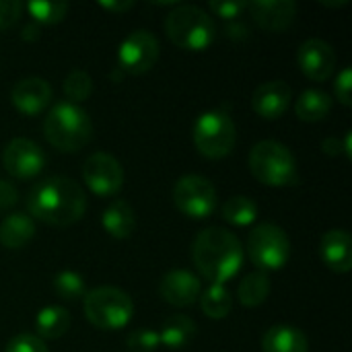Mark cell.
<instances>
[{"label":"cell","instance_id":"cell-1","mask_svg":"<svg viewBox=\"0 0 352 352\" xmlns=\"http://www.w3.org/2000/svg\"><path fill=\"white\" fill-rule=\"evenodd\" d=\"M85 210V190L64 175L45 177L27 194V214L50 227H70L82 219Z\"/></svg>","mask_w":352,"mask_h":352},{"label":"cell","instance_id":"cell-2","mask_svg":"<svg viewBox=\"0 0 352 352\" xmlns=\"http://www.w3.org/2000/svg\"><path fill=\"white\" fill-rule=\"evenodd\" d=\"M192 260L198 274L210 280V285H225L243 266V245L233 231L208 227L194 239Z\"/></svg>","mask_w":352,"mask_h":352},{"label":"cell","instance_id":"cell-3","mask_svg":"<svg viewBox=\"0 0 352 352\" xmlns=\"http://www.w3.org/2000/svg\"><path fill=\"white\" fill-rule=\"evenodd\" d=\"M43 136L60 153H76L93 136L91 116L80 105L60 101L43 120Z\"/></svg>","mask_w":352,"mask_h":352},{"label":"cell","instance_id":"cell-4","mask_svg":"<svg viewBox=\"0 0 352 352\" xmlns=\"http://www.w3.org/2000/svg\"><path fill=\"white\" fill-rule=\"evenodd\" d=\"M169 41L186 52H204L217 39L214 19L200 6L175 4L165 19Z\"/></svg>","mask_w":352,"mask_h":352},{"label":"cell","instance_id":"cell-5","mask_svg":"<svg viewBox=\"0 0 352 352\" xmlns=\"http://www.w3.org/2000/svg\"><path fill=\"white\" fill-rule=\"evenodd\" d=\"M252 175L270 188H291L299 184L297 159L291 148L278 140H260L248 155Z\"/></svg>","mask_w":352,"mask_h":352},{"label":"cell","instance_id":"cell-6","mask_svg":"<svg viewBox=\"0 0 352 352\" xmlns=\"http://www.w3.org/2000/svg\"><path fill=\"white\" fill-rule=\"evenodd\" d=\"M82 311L93 328L103 332H118L130 324L134 314V301L122 289L97 287L85 293Z\"/></svg>","mask_w":352,"mask_h":352},{"label":"cell","instance_id":"cell-7","mask_svg":"<svg viewBox=\"0 0 352 352\" xmlns=\"http://www.w3.org/2000/svg\"><path fill=\"white\" fill-rule=\"evenodd\" d=\"M194 146L206 159H225L231 155L237 142V128L229 113L223 109H210L200 113L194 124Z\"/></svg>","mask_w":352,"mask_h":352},{"label":"cell","instance_id":"cell-8","mask_svg":"<svg viewBox=\"0 0 352 352\" xmlns=\"http://www.w3.org/2000/svg\"><path fill=\"white\" fill-rule=\"evenodd\" d=\"M248 256L260 272H272L287 266L291 258V239L285 229L272 223H262L250 231Z\"/></svg>","mask_w":352,"mask_h":352},{"label":"cell","instance_id":"cell-9","mask_svg":"<svg viewBox=\"0 0 352 352\" xmlns=\"http://www.w3.org/2000/svg\"><path fill=\"white\" fill-rule=\"evenodd\" d=\"M171 200L175 204V208L186 214L188 219H208L219 204V196H217V188L212 186V182L204 175L198 173H188L182 175L171 190Z\"/></svg>","mask_w":352,"mask_h":352},{"label":"cell","instance_id":"cell-10","mask_svg":"<svg viewBox=\"0 0 352 352\" xmlns=\"http://www.w3.org/2000/svg\"><path fill=\"white\" fill-rule=\"evenodd\" d=\"M159 39L148 29H136L118 47V64L128 74H144L159 60Z\"/></svg>","mask_w":352,"mask_h":352},{"label":"cell","instance_id":"cell-11","mask_svg":"<svg viewBox=\"0 0 352 352\" xmlns=\"http://www.w3.org/2000/svg\"><path fill=\"white\" fill-rule=\"evenodd\" d=\"M82 182L95 196H116L124 186V167L109 153H93L82 165Z\"/></svg>","mask_w":352,"mask_h":352},{"label":"cell","instance_id":"cell-12","mask_svg":"<svg viewBox=\"0 0 352 352\" xmlns=\"http://www.w3.org/2000/svg\"><path fill=\"white\" fill-rule=\"evenodd\" d=\"M2 165L14 179H33L45 167V155L41 146L31 138H12L2 148Z\"/></svg>","mask_w":352,"mask_h":352},{"label":"cell","instance_id":"cell-13","mask_svg":"<svg viewBox=\"0 0 352 352\" xmlns=\"http://www.w3.org/2000/svg\"><path fill=\"white\" fill-rule=\"evenodd\" d=\"M299 70L314 82H326L336 72L338 56L336 50L320 37H311L299 45L297 52Z\"/></svg>","mask_w":352,"mask_h":352},{"label":"cell","instance_id":"cell-14","mask_svg":"<svg viewBox=\"0 0 352 352\" xmlns=\"http://www.w3.org/2000/svg\"><path fill=\"white\" fill-rule=\"evenodd\" d=\"M248 12L260 29L280 33L293 25L297 16V4L293 0H254L248 2Z\"/></svg>","mask_w":352,"mask_h":352},{"label":"cell","instance_id":"cell-15","mask_svg":"<svg viewBox=\"0 0 352 352\" xmlns=\"http://www.w3.org/2000/svg\"><path fill=\"white\" fill-rule=\"evenodd\" d=\"M10 101L14 109L23 116H37L41 113L52 101V87L41 76H27L14 82L10 91Z\"/></svg>","mask_w":352,"mask_h":352},{"label":"cell","instance_id":"cell-16","mask_svg":"<svg viewBox=\"0 0 352 352\" xmlns=\"http://www.w3.org/2000/svg\"><path fill=\"white\" fill-rule=\"evenodd\" d=\"M202 293L200 278L190 270H171L159 283V295L173 307H190Z\"/></svg>","mask_w":352,"mask_h":352},{"label":"cell","instance_id":"cell-17","mask_svg":"<svg viewBox=\"0 0 352 352\" xmlns=\"http://www.w3.org/2000/svg\"><path fill=\"white\" fill-rule=\"evenodd\" d=\"M293 99L291 87L276 78V80H266L262 82L254 95H252V109L262 118V120H278L285 116Z\"/></svg>","mask_w":352,"mask_h":352},{"label":"cell","instance_id":"cell-18","mask_svg":"<svg viewBox=\"0 0 352 352\" xmlns=\"http://www.w3.org/2000/svg\"><path fill=\"white\" fill-rule=\"evenodd\" d=\"M322 262L336 274H346L352 268V239L346 229H330L320 241Z\"/></svg>","mask_w":352,"mask_h":352},{"label":"cell","instance_id":"cell-19","mask_svg":"<svg viewBox=\"0 0 352 352\" xmlns=\"http://www.w3.org/2000/svg\"><path fill=\"white\" fill-rule=\"evenodd\" d=\"M309 340L303 330L287 324H278L266 330L262 336V352H307Z\"/></svg>","mask_w":352,"mask_h":352},{"label":"cell","instance_id":"cell-20","mask_svg":"<svg viewBox=\"0 0 352 352\" xmlns=\"http://www.w3.org/2000/svg\"><path fill=\"white\" fill-rule=\"evenodd\" d=\"M35 237V221L25 212H10L0 223V245L6 250H23Z\"/></svg>","mask_w":352,"mask_h":352},{"label":"cell","instance_id":"cell-21","mask_svg":"<svg viewBox=\"0 0 352 352\" xmlns=\"http://www.w3.org/2000/svg\"><path fill=\"white\" fill-rule=\"evenodd\" d=\"M101 225L113 239H128L136 229V214L126 200H113L101 214Z\"/></svg>","mask_w":352,"mask_h":352},{"label":"cell","instance_id":"cell-22","mask_svg":"<svg viewBox=\"0 0 352 352\" xmlns=\"http://www.w3.org/2000/svg\"><path fill=\"white\" fill-rule=\"evenodd\" d=\"M72 324V316L68 314V309L60 307V305H47L43 307L37 318H35V336L39 340H58L62 338Z\"/></svg>","mask_w":352,"mask_h":352},{"label":"cell","instance_id":"cell-23","mask_svg":"<svg viewBox=\"0 0 352 352\" xmlns=\"http://www.w3.org/2000/svg\"><path fill=\"white\" fill-rule=\"evenodd\" d=\"M332 109V97L322 89H307L295 101V113L301 122L316 124L328 118Z\"/></svg>","mask_w":352,"mask_h":352},{"label":"cell","instance_id":"cell-24","mask_svg":"<svg viewBox=\"0 0 352 352\" xmlns=\"http://www.w3.org/2000/svg\"><path fill=\"white\" fill-rule=\"evenodd\" d=\"M194 336H196V324L192 318L171 316L159 332V342L169 351H182L194 340Z\"/></svg>","mask_w":352,"mask_h":352},{"label":"cell","instance_id":"cell-25","mask_svg":"<svg viewBox=\"0 0 352 352\" xmlns=\"http://www.w3.org/2000/svg\"><path fill=\"white\" fill-rule=\"evenodd\" d=\"M270 289H272V285H270L268 274L258 270V272L248 274L239 283V287H237V299H239V303L243 307H260L268 299Z\"/></svg>","mask_w":352,"mask_h":352},{"label":"cell","instance_id":"cell-26","mask_svg":"<svg viewBox=\"0 0 352 352\" xmlns=\"http://www.w3.org/2000/svg\"><path fill=\"white\" fill-rule=\"evenodd\" d=\"M198 301H200V309L210 320H225L233 307V297L225 285H210L200 293Z\"/></svg>","mask_w":352,"mask_h":352},{"label":"cell","instance_id":"cell-27","mask_svg":"<svg viewBox=\"0 0 352 352\" xmlns=\"http://www.w3.org/2000/svg\"><path fill=\"white\" fill-rule=\"evenodd\" d=\"M221 214L233 227H250L258 219V204L248 196H231L223 202Z\"/></svg>","mask_w":352,"mask_h":352},{"label":"cell","instance_id":"cell-28","mask_svg":"<svg viewBox=\"0 0 352 352\" xmlns=\"http://www.w3.org/2000/svg\"><path fill=\"white\" fill-rule=\"evenodd\" d=\"M29 16L39 23V25H56L60 21H64L66 12H68V2L62 0H33L27 6Z\"/></svg>","mask_w":352,"mask_h":352},{"label":"cell","instance_id":"cell-29","mask_svg":"<svg viewBox=\"0 0 352 352\" xmlns=\"http://www.w3.org/2000/svg\"><path fill=\"white\" fill-rule=\"evenodd\" d=\"M52 287H54L56 295L62 301H78L87 293L82 276L78 272H74V270H62V272H58L54 276Z\"/></svg>","mask_w":352,"mask_h":352},{"label":"cell","instance_id":"cell-30","mask_svg":"<svg viewBox=\"0 0 352 352\" xmlns=\"http://www.w3.org/2000/svg\"><path fill=\"white\" fill-rule=\"evenodd\" d=\"M62 89H64L66 99L70 103L78 105V103H82V101H87L91 97V93H93V78L85 70H72L64 78Z\"/></svg>","mask_w":352,"mask_h":352},{"label":"cell","instance_id":"cell-31","mask_svg":"<svg viewBox=\"0 0 352 352\" xmlns=\"http://www.w3.org/2000/svg\"><path fill=\"white\" fill-rule=\"evenodd\" d=\"M159 346H161L159 332H153L148 328L134 330L126 338V349H128V352H155Z\"/></svg>","mask_w":352,"mask_h":352},{"label":"cell","instance_id":"cell-32","mask_svg":"<svg viewBox=\"0 0 352 352\" xmlns=\"http://www.w3.org/2000/svg\"><path fill=\"white\" fill-rule=\"evenodd\" d=\"M208 10L214 16H221L225 21H235L248 10V2L241 0H223V2H208Z\"/></svg>","mask_w":352,"mask_h":352},{"label":"cell","instance_id":"cell-33","mask_svg":"<svg viewBox=\"0 0 352 352\" xmlns=\"http://www.w3.org/2000/svg\"><path fill=\"white\" fill-rule=\"evenodd\" d=\"M4 352H50L45 342L39 340L35 334H16L8 344Z\"/></svg>","mask_w":352,"mask_h":352},{"label":"cell","instance_id":"cell-34","mask_svg":"<svg viewBox=\"0 0 352 352\" xmlns=\"http://www.w3.org/2000/svg\"><path fill=\"white\" fill-rule=\"evenodd\" d=\"M334 95H336L340 105H344V107H351L352 105V70L349 66L336 76Z\"/></svg>","mask_w":352,"mask_h":352},{"label":"cell","instance_id":"cell-35","mask_svg":"<svg viewBox=\"0 0 352 352\" xmlns=\"http://www.w3.org/2000/svg\"><path fill=\"white\" fill-rule=\"evenodd\" d=\"M23 4L16 0H0V31L10 29L21 19Z\"/></svg>","mask_w":352,"mask_h":352},{"label":"cell","instance_id":"cell-36","mask_svg":"<svg viewBox=\"0 0 352 352\" xmlns=\"http://www.w3.org/2000/svg\"><path fill=\"white\" fill-rule=\"evenodd\" d=\"M16 202H19V192H16V188H14L10 182H6V179L0 177V212L14 208Z\"/></svg>","mask_w":352,"mask_h":352},{"label":"cell","instance_id":"cell-37","mask_svg":"<svg viewBox=\"0 0 352 352\" xmlns=\"http://www.w3.org/2000/svg\"><path fill=\"white\" fill-rule=\"evenodd\" d=\"M99 6L107 12H126L134 6L132 0H101Z\"/></svg>","mask_w":352,"mask_h":352},{"label":"cell","instance_id":"cell-38","mask_svg":"<svg viewBox=\"0 0 352 352\" xmlns=\"http://www.w3.org/2000/svg\"><path fill=\"white\" fill-rule=\"evenodd\" d=\"M225 35H227L229 39H237V41H241V39H245V37L250 35V29H248L245 25H241V23L229 21V23H227V27H225Z\"/></svg>","mask_w":352,"mask_h":352},{"label":"cell","instance_id":"cell-39","mask_svg":"<svg viewBox=\"0 0 352 352\" xmlns=\"http://www.w3.org/2000/svg\"><path fill=\"white\" fill-rule=\"evenodd\" d=\"M322 151H324L326 155H330V157H336V155L344 153V148H342V142H340L336 136H330V138H326V140L322 142Z\"/></svg>","mask_w":352,"mask_h":352},{"label":"cell","instance_id":"cell-40","mask_svg":"<svg viewBox=\"0 0 352 352\" xmlns=\"http://www.w3.org/2000/svg\"><path fill=\"white\" fill-rule=\"evenodd\" d=\"M39 35H41V31H39V27H37L35 23L25 25V27H23V33H21V37H23L25 41H37Z\"/></svg>","mask_w":352,"mask_h":352},{"label":"cell","instance_id":"cell-41","mask_svg":"<svg viewBox=\"0 0 352 352\" xmlns=\"http://www.w3.org/2000/svg\"><path fill=\"white\" fill-rule=\"evenodd\" d=\"M320 4H324V6H344V4H349V0H340V2H324V0H320Z\"/></svg>","mask_w":352,"mask_h":352}]
</instances>
